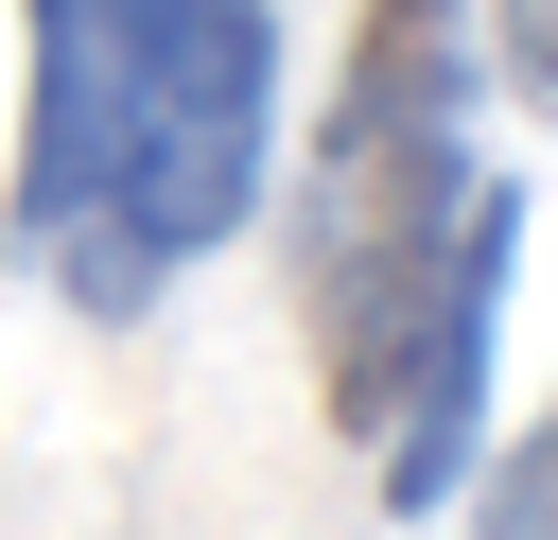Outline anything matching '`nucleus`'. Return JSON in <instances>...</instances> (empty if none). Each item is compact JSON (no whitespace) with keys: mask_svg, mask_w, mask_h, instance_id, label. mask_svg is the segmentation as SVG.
Wrapping results in <instances>:
<instances>
[{"mask_svg":"<svg viewBox=\"0 0 558 540\" xmlns=\"http://www.w3.org/2000/svg\"><path fill=\"white\" fill-rule=\"evenodd\" d=\"M523 453H541V470H558V401H541V435H523Z\"/></svg>","mask_w":558,"mask_h":540,"instance_id":"39448f33","label":"nucleus"},{"mask_svg":"<svg viewBox=\"0 0 558 540\" xmlns=\"http://www.w3.org/2000/svg\"><path fill=\"white\" fill-rule=\"evenodd\" d=\"M471 540H558V470L541 453H488L471 470Z\"/></svg>","mask_w":558,"mask_h":540,"instance_id":"7ed1b4c3","label":"nucleus"},{"mask_svg":"<svg viewBox=\"0 0 558 540\" xmlns=\"http://www.w3.org/2000/svg\"><path fill=\"white\" fill-rule=\"evenodd\" d=\"M506 261H523V192L471 157V0H366L331 70L296 279H314V401L366 453L384 523H436L488 470Z\"/></svg>","mask_w":558,"mask_h":540,"instance_id":"f257e3e1","label":"nucleus"},{"mask_svg":"<svg viewBox=\"0 0 558 540\" xmlns=\"http://www.w3.org/2000/svg\"><path fill=\"white\" fill-rule=\"evenodd\" d=\"M279 174L262 0H17V192L0 261L87 331L157 314Z\"/></svg>","mask_w":558,"mask_h":540,"instance_id":"f03ea898","label":"nucleus"},{"mask_svg":"<svg viewBox=\"0 0 558 540\" xmlns=\"http://www.w3.org/2000/svg\"><path fill=\"white\" fill-rule=\"evenodd\" d=\"M488 70H506V87L558 122V0H488Z\"/></svg>","mask_w":558,"mask_h":540,"instance_id":"20e7f679","label":"nucleus"}]
</instances>
